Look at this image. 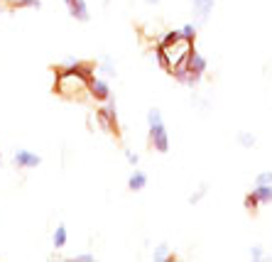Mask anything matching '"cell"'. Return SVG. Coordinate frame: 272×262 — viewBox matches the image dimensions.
<instances>
[{"mask_svg": "<svg viewBox=\"0 0 272 262\" xmlns=\"http://www.w3.org/2000/svg\"><path fill=\"white\" fill-rule=\"evenodd\" d=\"M147 125H150V140H152L155 150L169 152V135H167V130H164L160 108H150V113H147Z\"/></svg>", "mask_w": 272, "mask_h": 262, "instance_id": "1", "label": "cell"}, {"mask_svg": "<svg viewBox=\"0 0 272 262\" xmlns=\"http://www.w3.org/2000/svg\"><path fill=\"white\" fill-rule=\"evenodd\" d=\"M186 66H189V71H191V86H196L201 81V76L206 74V69H209V61H206L199 52L191 49L189 56H186Z\"/></svg>", "mask_w": 272, "mask_h": 262, "instance_id": "2", "label": "cell"}, {"mask_svg": "<svg viewBox=\"0 0 272 262\" xmlns=\"http://www.w3.org/2000/svg\"><path fill=\"white\" fill-rule=\"evenodd\" d=\"M191 5H194V15H196V20L199 22H203V20L211 15V10H214V0H191Z\"/></svg>", "mask_w": 272, "mask_h": 262, "instance_id": "3", "label": "cell"}, {"mask_svg": "<svg viewBox=\"0 0 272 262\" xmlns=\"http://www.w3.org/2000/svg\"><path fill=\"white\" fill-rule=\"evenodd\" d=\"M64 3L69 5L72 18L81 20V22H86V20H89V10H86V3H84V0H64Z\"/></svg>", "mask_w": 272, "mask_h": 262, "instance_id": "4", "label": "cell"}, {"mask_svg": "<svg viewBox=\"0 0 272 262\" xmlns=\"http://www.w3.org/2000/svg\"><path fill=\"white\" fill-rule=\"evenodd\" d=\"M42 159L37 157V154H32V152H27V150H18L15 152V164L18 167H37Z\"/></svg>", "mask_w": 272, "mask_h": 262, "instance_id": "5", "label": "cell"}, {"mask_svg": "<svg viewBox=\"0 0 272 262\" xmlns=\"http://www.w3.org/2000/svg\"><path fill=\"white\" fill-rule=\"evenodd\" d=\"M127 187H130V191H140V189H145L147 187V174L145 171H132L130 179H127Z\"/></svg>", "mask_w": 272, "mask_h": 262, "instance_id": "6", "label": "cell"}, {"mask_svg": "<svg viewBox=\"0 0 272 262\" xmlns=\"http://www.w3.org/2000/svg\"><path fill=\"white\" fill-rule=\"evenodd\" d=\"M91 89H93V96H96V98H108L110 96L108 83L101 81V78H93V81H91Z\"/></svg>", "mask_w": 272, "mask_h": 262, "instance_id": "7", "label": "cell"}, {"mask_svg": "<svg viewBox=\"0 0 272 262\" xmlns=\"http://www.w3.org/2000/svg\"><path fill=\"white\" fill-rule=\"evenodd\" d=\"M253 191L257 194L260 204H272V184H267V187H253Z\"/></svg>", "mask_w": 272, "mask_h": 262, "instance_id": "8", "label": "cell"}, {"mask_svg": "<svg viewBox=\"0 0 272 262\" xmlns=\"http://www.w3.org/2000/svg\"><path fill=\"white\" fill-rule=\"evenodd\" d=\"M238 142H240V147H245V150H250V147H255V142H257V140H255V135L253 132H238Z\"/></svg>", "mask_w": 272, "mask_h": 262, "instance_id": "9", "label": "cell"}, {"mask_svg": "<svg viewBox=\"0 0 272 262\" xmlns=\"http://www.w3.org/2000/svg\"><path fill=\"white\" fill-rule=\"evenodd\" d=\"M243 204H245V208H248V211H257V208L262 206V204H260V199H257V194H255V191H250V194H248V196H245V201H243Z\"/></svg>", "mask_w": 272, "mask_h": 262, "instance_id": "10", "label": "cell"}, {"mask_svg": "<svg viewBox=\"0 0 272 262\" xmlns=\"http://www.w3.org/2000/svg\"><path fill=\"white\" fill-rule=\"evenodd\" d=\"M54 245H56V247H64V245H66V228H64V225H59V228H56Z\"/></svg>", "mask_w": 272, "mask_h": 262, "instance_id": "11", "label": "cell"}, {"mask_svg": "<svg viewBox=\"0 0 272 262\" xmlns=\"http://www.w3.org/2000/svg\"><path fill=\"white\" fill-rule=\"evenodd\" d=\"M267 184H272V171H260L255 177V187H267Z\"/></svg>", "mask_w": 272, "mask_h": 262, "instance_id": "12", "label": "cell"}, {"mask_svg": "<svg viewBox=\"0 0 272 262\" xmlns=\"http://www.w3.org/2000/svg\"><path fill=\"white\" fill-rule=\"evenodd\" d=\"M181 37L194 42V39H196V25H184V27H181Z\"/></svg>", "mask_w": 272, "mask_h": 262, "instance_id": "13", "label": "cell"}, {"mask_svg": "<svg viewBox=\"0 0 272 262\" xmlns=\"http://www.w3.org/2000/svg\"><path fill=\"white\" fill-rule=\"evenodd\" d=\"M206 191H209V187H206V184H201V187H199V191H196V194H191V196H189V204H191V206H194V204H199L201 199H203V196H206Z\"/></svg>", "mask_w": 272, "mask_h": 262, "instance_id": "14", "label": "cell"}, {"mask_svg": "<svg viewBox=\"0 0 272 262\" xmlns=\"http://www.w3.org/2000/svg\"><path fill=\"white\" fill-rule=\"evenodd\" d=\"M169 257V247L167 245H160L157 250H155V260H167Z\"/></svg>", "mask_w": 272, "mask_h": 262, "instance_id": "15", "label": "cell"}, {"mask_svg": "<svg viewBox=\"0 0 272 262\" xmlns=\"http://www.w3.org/2000/svg\"><path fill=\"white\" fill-rule=\"evenodd\" d=\"M250 257H253V260H262V257H265L262 245H253V247H250Z\"/></svg>", "mask_w": 272, "mask_h": 262, "instance_id": "16", "label": "cell"}, {"mask_svg": "<svg viewBox=\"0 0 272 262\" xmlns=\"http://www.w3.org/2000/svg\"><path fill=\"white\" fill-rule=\"evenodd\" d=\"M20 8H37L39 10V0H18Z\"/></svg>", "mask_w": 272, "mask_h": 262, "instance_id": "17", "label": "cell"}, {"mask_svg": "<svg viewBox=\"0 0 272 262\" xmlns=\"http://www.w3.org/2000/svg\"><path fill=\"white\" fill-rule=\"evenodd\" d=\"M125 157H127V162H130V164H138V159H140V157H138V154H132V152H125Z\"/></svg>", "mask_w": 272, "mask_h": 262, "instance_id": "18", "label": "cell"}, {"mask_svg": "<svg viewBox=\"0 0 272 262\" xmlns=\"http://www.w3.org/2000/svg\"><path fill=\"white\" fill-rule=\"evenodd\" d=\"M103 71H106V74H115V69H113V64H110V61H106V64H103Z\"/></svg>", "mask_w": 272, "mask_h": 262, "instance_id": "19", "label": "cell"}, {"mask_svg": "<svg viewBox=\"0 0 272 262\" xmlns=\"http://www.w3.org/2000/svg\"><path fill=\"white\" fill-rule=\"evenodd\" d=\"M147 3H150V5H157V3H160V0H147Z\"/></svg>", "mask_w": 272, "mask_h": 262, "instance_id": "20", "label": "cell"}]
</instances>
